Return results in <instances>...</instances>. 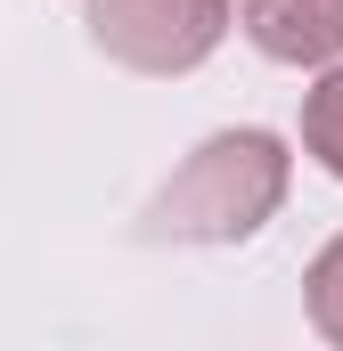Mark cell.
Masks as SVG:
<instances>
[{"label":"cell","instance_id":"obj_1","mask_svg":"<svg viewBox=\"0 0 343 351\" xmlns=\"http://www.w3.org/2000/svg\"><path fill=\"white\" fill-rule=\"evenodd\" d=\"M286 180H294V156L278 131L261 123H237V131H213L180 156V172L147 196L139 213V237L147 245H246L278 221L286 204Z\"/></svg>","mask_w":343,"mask_h":351},{"label":"cell","instance_id":"obj_2","mask_svg":"<svg viewBox=\"0 0 343 351\" xmlns=\"http://www.w3.org/2000/svg\"><path fill=\"white\" fill-rule=\"evenodd\" d=\"M82 25L131 74H196L229 33V0H82Z\"/></svg>","mask_w":343,"mask_h":351},{"label":"cell","instance_id":"obj_3","mask_svg":"<svg viewBox=\"0 0 343 351\" xmlns=\"http://www.w3.org/2000/svg\"><path fill=\"white\" fill-rule=\"evenodd\" d=\"M246 41L270 66H335L343 58V0H246Z\"/></svg>","mask_w":343,"mask_h":351},{"label":"cell","instance_id":"obj_4","mask_svg":"<svg viewBox=\"0 0 343 351\" xmlns=\"http://www.w3.org/2000/svg\"><path fill=\"white\" fill-rule=\"evenodd\" d=\"M303 147L319 156V172L343 180V58L319 66V82L303 90Z\"/></svg>","mask_w":343,"mask_h":351},{"label":"cell","instance_id":"obj_5","mask_svg":"<svg viewBox=\"0 0 343 351\" xmlns=\"http://www.w3.org/2000/svg\"><path fill=\"white\" fill-rule=\"evenodd\" d=\"M303 311H311V327L343 351V237H327L311 269H303Z\"/></svg>","mask_w":343,"mask_h":351}]
</instances>
